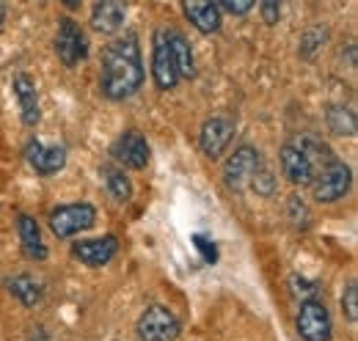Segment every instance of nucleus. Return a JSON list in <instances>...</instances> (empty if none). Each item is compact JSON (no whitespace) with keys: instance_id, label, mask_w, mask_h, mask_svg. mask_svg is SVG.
Listing matches in <instances>:
<instances>
[{"instance_id":"obj_1","label":"nucleus","mask_w":358,"mask_h":341,"mask_svg":"<svg viewBox=\"0 0 358 341\" xmlns=\"http://www.w3.org/2000/svg\"><path fill=\"white\" fill-rule=\"evenodd\" d=\"M143 83V61L135 34H124L105 47L99 88L108 99H127Z\"/></svg>"},{"instance_id":"obj_2","label":"nucleus","mask_w":358,"mask_h":341,"mask_svg":"<svg viewBox=\"0 0 358 341\" xmlns=\"http://www.w3.org/2000/svg\"><path fill=\"white\" fill-rule=\"evenodd\" d=\"M350 182H353L350 166L342 163L339 157H334L328 166H322V168L314 173V179L309 187H312V193L317 201L331 204V201H339V198L350 190Z\"/></svg>"},{"instance_id":"obj_3","label":"nucleus","mask_w":358,"mask_h":341,"mask_svg":"<svg viewBox=\"0 0 358 341\" xmlns=\"http://www.w3.org/2000/svg\"><path fill=\"white\" fill-rule=\"evenodd\" d=\"M182 333L177 314L166 305H149L138 319V339L141 341H177Z\"/></svg>"},{"instance_id":"obj_4","label":"nucleus","mask_w":358,"mask_h":341,"mask_svg":"<svg viewBox=\"0 0 358 341\" xmlns=\"http://www.w3.org/2000/svg\"><path fill=\"white\" fill-rule=\"evenodd\" d=\"M262 168V157L254 146H240L229 160L224 163V182L229 190H245L251 187L257 170Z\"/></svg>"},{"instance_id":"obj_5","label":"nucleus","mask_w":358,"mask_h":341,"mask_svg":"<svg viewBox=\"0 0 358 341\" xmlns=\"http://www.w3.org/2000/svg\"><path fill=\"white\" fill-rule=\"evenodd\" d=\"M96 223V210L91 204H66L50 212V228L58 240L75 237Z\"/></svg>"},{"instance_id":"obj_6","label":"nucleus","mask_w":358,"mask_h":341,"mask_svg":"<svg viewBox=\"0 0 358 341\" xmlns=\"http://www.w3.org/2000/svg\"><path fill=\"white\" fill-rule=\"evenodd\" d=\"M281 170L284 176L292 182V184H301V187H309L314 179V166L309 160V152H306V143L303 138H292L281 146Z\"/></svg>"},{"instance_id":"obj_7","label":"nucleus","mask_w":358,"mask_h":341,"mask_svg":"<svg viewBox=\"0 0 358 341\" xmlns=\"http://www.w3.org/2000/svg\"><path fill=\"white\" fill-rule=\"evenodd\" d=\"M55 52L66 66H78L86 55H89V39L83 34V28L75 20H61L58 34H55Z\"/></svg>"},{"instance_id":"obj_8","label":"nucleus","mask_w":358,"mask_h":341,"mask_svg":"<svg viewBox=\"0 0 358 341\" xmlns=\"http://www.w3.org/2000/svg\"><path fill=\"white\" fill-rule=\"evenodd\" d=\"M298 333L303 341H331V314L320 298L301 303Z\"/></svg>"},{"instance_id":"obj_9","label":"nucleus","mask_w":358,"mask_h":341,"mask_svg":"<svg viewBox=\"0 0 358 341\" xmlns=\"http://www.w3.org/2000/svg\"><path fill=\"white\" fill-rule=\"evenodd\" d=\"M231 138H234V119L226 116V113H218V116H213V119H207L201 124L199 146H201V152L207 157L215 160V157H221L226 149H229Z\"/></svg>"},{"instance_id":"obj_10","label":"nucleus","mask_w":358,"mask_h":341,"mask_svg":"<svg viewBox=\"0 0 358 341\" xmlns=\"http://www.w3.org/2000/svg\"><path fill=\"white\" fill-rule=\"evenodd\" d=\"M152 78L155 85L160 91H171L179 83V72L177 64L171 58V50H169V39H166V28H157L155 31V50H152Z\"/></svg>"},{"instance_id":"obj_11","label":"nucleus","mask_w":358,"mask_h":341,"mask_svg":"<svg viewBox=\"0 0 358 341\" xmlns=\"http://www.w3.org/2000/svg\"><path fill=\"white\" fill-rule=\"evenodd\" d=\"M110 154L124 168L141 170L146 168V163H149V143L138 129H127V132H122L116 138V143L110 146Z\"/></svg>"},{"instance_id":"obj_12","label":"nucleus","mask_w":358,"mask_h":341,"mask_svg":"<svg viewBox=\"0 0 358 341\" xmlns=\"http://www.w3.org/2000/svg\"><path fill=\"white\" fill-rule=\"evenodd\" d=\"M25 157L28 163L36 168V173H58V170L66 166V149L64 146H45L39 140H31L25 146Z\"/></svg>"},{"instance_id":"obj_13","label":"nucleus","mask_w":358,"mask_h":341,"mask_svg":"<svg viewBox=\"0 0 358 341\" xmlns=\"http://www.w3.org/2000/svg\"><path fill=\"white\" fill-rule=\"evenodd\" d=\"M119 251V242L116 237H99V240H83V242H75L72 245V254L78 256L83 264L89 267H102L108 264Z\"/></svg>"},{"instance_id":"obj_14","label":"nucleus","mask_w":358,"mask_h":341,"mask_svg":"<svg viewBox=\"0 0 358 341\" xmlns=\"http://www.w3.org/2000/svg\"><path fill=\"white\" fill-rule=\"evenodd\" d=\"M124 6L116 0H102L91 11V28L99 34H116L124 25Z\"/></svg>"},{"instance_id":"obj_15","label":"nucleus","mask_w":358,"mask_h":341,"mask_svg":"<svg viewBox=\"0 0 358 341\" xmlns=\"http://www.w3.org/2000/svg\"><path fill=\"white\" fill-rule=\"evenodd\" d=\"M11 85H14V94H17L20 108H22V122L28 127H34L39 122V99H36V85L31 80V75H25V72L14 75Z\"/></svg>"},{"instance_id":"obj_16","label":"nucleus","mask_w":358,"mask_h":341,"mask_svg":"<svg viewBox=\"0 0 358 341\" xmlns=\"http://www.w3.org/2000/svg\"><path fill=\"white\" fill-rule=\"evenodd\" d=\"M182 8L201 34H215L221 28V11L215 3H185Z\"/></svg>"},{"instance_id":"obj_17","label":"nucleus","mask_w":358,"mask_h":341,"mask_svg":"<svg viewBox=\"0 0 358 341\" xmlns=\"http://www.w3.org/2000/svg\"><path fill=\"white\" fill-rule=\"evenodd\" d=\"M17 231H20L25 256H31V259H45L47 251H45V245H42V231H39V223H36L31 215H20Z\"/></svg>"},{"instance_id":"obj_18","label":"nucleus","mask_w":358,"mask_h":341,"mask_svg":"<svg viewBox=\"0 0 358 341\" xmlns=\"http://www.w3.org/2000/svg\"><path fill=\"white\" fill-rule=\"evenodd\" d=\"M166 39H169L171 58H174V64H177L179 80H182V78H190V75H193V52H190L187 39H185L179 31H174V28H166Z\"/></svg>"},{"instance_id":"obj_19","label":"nucleus","mask_w":358,"mask_h":341,"mask_svg":"<svg viewBox=\"0 0 358 341\" xmlns=\"http://www.w3.org/2000/svg\"><path fill=\"white\" fill-rule=\"evenodd\" d=\"M102 176H105V184L110 190V196L122 204H127L133 198V184H130V176L122 168H113V166H102Z\"/></svg>"},{"instance_id":"obj_20","label":"nucleus","mask_w":358,"mask_h":341,"mask_svg":"<svg viewBox=\"0 0 358 341\" xmlns=\"http://www.w3.org/2000/svg\"><path fill=\"white\" fill-rule=\"evenodd\" d=\"M6 284H8V292H11L14 298L22 300V305H28V308H34V305L42 300V286H39L31 275H14V278H8Z\"/></svg>"},{"instance_id":"obj_21","label":"nucleus","mask_w":358,"mask_h":341,"mask_svg":"<svg viewBox=\"0 0 358 341\" xmlns=\"http://www.w3.org/2000/svg\"><path fill=\"white\" fill-rule=\"evenodd\" d=\"M328 124L336 135H356V116L348 108H331L328 110Z\"/></svg>"},{"instance_id":"obj_22","label":"nucleus","mask_w":358,"mask_h":341,"mask_svg":"<svg viewBox=\"0 0 358 341\" xmlns=\"http://www.w3.org/2000/svg\"><path fill=\"white\" fill-rule=\"evenodd\" d=\"M289 284H292V295L295 298H301L303 303L306 300H317V295H320V286L317 284H312V281H306V278H289Z\"/></svg>"},{"instance_id":"obj_23","label":"nucleus","mask_w":358,"mask_h":341,"mask_svg":"<svg viewBox=\"0 0 358 341\" xmlns=\"http://www.w3.org/2000/svg\"><path fill=\"white\" fill-rule=\"evenodd\" d=\"M342 308H345L348 319L356 322L358 319V286L356 284H350V286L345 289V295H342Z\"/></svg>"},{"instance_id":"obj_24","label":"nucleus","mask_w":358,"mask_h":341,"mask_svg":"<svg viewBox=\"0 0 358 341\" xmlns=\"http://www.w3.org/2000/svg\"><path fill=\"white\" fill-rule=\"evenodd\" d=\"M289 217H292V223L295 226H309V210H306V204L295 196V198H289Z\"/></svg>"},{"instance_id":"obj_25","label":"nucleus","mask_w":358,"mask_h":341,"mask_svg":"<svg viewBox=\"0 0 358 341\" xmlns=\"http://www.w3.org/2000/svg\"><path fill=\"white\" fill-rule=\"evenodd\" d=\"M215 6H218V11H229V14H248L254 8V0H224Z\"/></svg>"},{"instance_id":"obj_26","label":"nucleus","mask_w":358,"mask_h":341,"mask_svg":"<svg viewBox=\"0 0 358 341\" xmlns=\"http://www.w3.org/2000/svg\"><path fill=\"white\" fill-rule=\"evenodd\" d=\"M193 242H196V248L201 251V256H204V261H207V264H213V261L218 259V251H215V245H213V242H210L207 237L196 234V237H193Z\"/></svg>"},{"instance_id":"obj_27","label":"nucleus","mask_w":358,"mask_h":341,"mask_svg":"<svg viewBox=\"0 0 358 341\" xmlns=\"http://www.w3.org/2000/svg\"><path fill=\"white\" fill-rule=\"evenodd\" d=\"M262 17H265V22L273 25V22H278V14H281V8H278V3H273V0H265L262 6Z\"/></svg>"},{"instance_id":"obj_28","label":"nucleus","mask_w":358,"mask_h":341,"mask_svg":"<svg viewBox=\"0 0 358 341\" xmlns=\"http://www.w3.org/2000/svg\"><path fill=\"white\" fill-rule=\"evenodd\" d=\"M3 14H6V11H3V6H0V22H3Z\"/></svg>"}]
</instances>
